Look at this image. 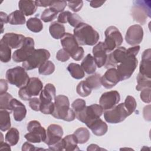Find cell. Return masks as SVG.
<instances>
[{"label":"cell","mask_w":151,"mask_h":151,"mask_svg":"<svg viewBox=\"0 0 151 151\" xmlns=\"http://www.w3.org/2000/svg\"><path fill=\"white\" fill-rule=\"evenodd\" d=\"M148 2L137 1L134 3L132 8V16L134 19L141 24H144L147 17H150V3Z\"/></svg>","instance_id":"13"},{"label":"cell","mask_w":151,"mask_h":151,"mask_svg":"<svg viewBox=\"0 0 151 151\" xmlns=\"http://www.w3.org/2000/svg\"><path fill=\"white\" fill-rule=\"evenodd\" d=\"M18 7L24 15L29 16L34 14L37 9L35 1L21 0L18 2Z\"/></svg>","instance_id":"25"},{"label":"cell","mask_w":151,"mask_h":151,"mask_svg":"<svg viewBox=\"0 0 151 151\" xmlns=\"http://www.w3.org/2000/svg\"><path fill=\"white\" fill-rule=\"evenodd\" d=\"M80 65L84 71L88 74L94 73L97 68V65L93 56H92L90 54H88L84 57Z\"/></svg>","instance_id":"26"},{"label":"cell","mask_w":151,"mask_h":151,"mask_svg":"<svg viewBox=\"0 0 151 151\" xmlns=\"http://www.w3.org/2000/svg\"><path fill=\"white\" fill-rule=\"evenodd\" d=\"M9 23L11 25H22L26 19L24 14L19 10H15L8 15Z\"/></svg>","instance_id":"30"},{"label":"cell","mask_w":151,"mask_h":151,"mask_svg":"<svg viewBox=\"0 0 151 151\" xmlns=\"http://www.w3.org/2000/svg\"><path fill=\"white\" fill-rule=\"evenodd\" d=\"M138 60L135 56L127 55L125 60L117 65L116 70L120 78V81L129 78L136 68Z\"/></svg>","instance_id":"10"},{"label":"cell","mask_w":151,"mask_h":151,"mask_svg":"<svg viewBox=\"0 0 151 151\" xmlns=\"http://www.w3.org/2000/svg\"><path fill=\"white\" fill-rule=\"evenodd\" d=\"M55 65L54 63L49 60L45 61L38 67V73L43 76H48L54 73Z\"/></svg>","instance_id":"38"},{"label":"cell","mask_w":151,"mask_h":151,"mask_svg":"<svg viewBox=\"0 0 151 151\" xmlns=\"http://www.w3.org/2000/svg\"><path fill=\"white\" fill-rule=\"evenodd\" d=\"M89 2H90V6L96 8L102 6L105 3V1H89Z\"/></svg>","instance_id":"58"},{"label":"cell","mask_w":151,"mask_h":151,"mask_svg":"<svg viewBox=\"0 0 151 151\" xmlns=\"http://www.w3.org/2000/svg\"><path fill=\"white\" fill-rule=\"evenodd\" d=\"M29 106L31 109L35 111H40V106H41V101L40 99L37 97H32L29 100Z\"/></svg>","instance_id":"50"},{"label":"cell","mask_w":151,"mask_h":151,"mask_svg":"<svg viewBox=\"0 0 151 151\" xmlns=\"http://www.w3.org/2000/svg\"><path fill=\"white\" fill-rule=\"evenodd\" d=\"M50 57L49 51L40 48L35 50L28 58L22 63V66L26 70H31L39 67Z\"/></svg>","instance_id":"8"},{"label":"cell","mask_w":151,"mask_h":151,"mask_svg":"<svg viewBox=\"0 0 151 151\" xmlns=\"http://www.w3.org/2000/svg\"><path fill=\"white\" fill-rule=\"evenodd\" d=\"M49 32L51 36L56 40L61 39L65 34L64 26L57 21L53 22L50 24Z\"/></svg>","instance_id":"27"},{"label":"cell","mask_w":151,"mask_h":151,"mask_svg":"<svg viewBox=\"0 0 151 151\" xmlns=\"http://www.w3.org/2000/svg\"><path fill=\"white\" fill-rule=\"evenodd\" d=\"M43 84L40 78L31 77L27 85L21 88L18 96L24 101H29L32 97L38 96L42 90Z\"/></svg>","instance_id":"5"},{"label":"cell","mask_w":151,"mask_h":151,"mask_svg":"<svg viewBox=\"0 0 151 151\" xmlns=\"http://www.w3.org/2000/svg\"><path fill=\"white\" fill-rule=\"evenodd\" d=\"M56 94L55 86L51 83L47 84L41 90L40 94L41 103H50L54 100Z\"/></svg>","instance_id":"24"},{"label":"cell","mask_w":151,"mask_h":151,"mask_svg":"<svg viewBox=\"0 0 151 151\" xmlns=\"http://www.w3.org/2000/svg\"><path fill=\"white\" fill-rule=\"evenodd\" d=\"M77 142L79 144H84L86 143L90 139V134L88 130L85 127H79L74 132Z\"/></svg>","instance_id":"34"},{"label":"cell","mask_w":151,"mask_h":151,"mask_svg":"<svg viewBox=\"0 0 151 151\" xmlns=\"http://www.w3.org/2000/svg\"><path fill=\"white\" fill-rule=\"evenodd\" d=\"M137 85L136 89L137 91H141L146 88L151 87V78L144 76L140 73L138 74L137 78Z\"/></svg>","instance_id":"37"},{"label":"cell","mask_w":151,"mask_h":151,"mask_svg":"<svg viewBox=\"0 0 151 151\" xmlns=\"http://www.w3.org/2000/svg\"><path fill=\"white\" fill-rule=\"evenodd\" d=\"M103 111V109L100 104H93L86 106L83 110L75 113L76 118L87 126L94 120L100 118Z\"/></svg>","instance_id":"9"},{"label":"cell","mask_w":151,"mask_h":151,"mask_svg":"<svg viewBox=\"0 0 151 151\" xmlns=\"http://www.w3.org/2000/svg\"><path fill=\"white\" fill-rule=\"evenodd\" d=\"M11 107L15 121L21 122L25 119L27 114V109L24 104L16 99H12L11 101Z\"/></svg>","instance_id":"22"},{"label":"cell","mask_w":151,"mask_h":151,"mask_svg":"<svg viewBox=\"0 0 151 151\" xmlns=\"http://www.w3.org/2000/svg\"><path fill=\"white\" fill-rule=\"evenodd\" d=\"M34 49V40L31 37H25L24 42L19 49L12 54V60L16 63L24 62L31 55Z\"/></svg>","instance_id":"12"},{"label":"cell","mask_w":151,"mask_h":151,"mask_svg":"<svg viewBox=\"0 0 151 151\" xmlns=\"http://www.w3.org/2000/svg\"><path fill=\"white\" fill-rule=\"evenodd\" d=\"M67 5V2L65 1H52V4L50 6V8L56 11L57 12H63L64 9L66 7Z\"/></svg>","instance_id":"44"},{"label":"cell","mask_w":151,"mask_h":151,"mask_svg":"<svg viewBox=\"0 0 151 151\" xmlns=\"http://www.w3.org/2000/svg\"><path fill=\"white\" fill-rule=\"evenodd\" d=\"M52 2V1H35V4L37 6L40 7L50 6Z\"/></svg>","instance_id":"57"},{"label":"cell","mask_w":151,"mask_h":151,"mask_svg":"<svg viewBox=\"0 0 151 151\" xmlns=\"http://www.w3.org/2000/svg\"><path fill=\"white\" fill-rule=\"evenodd\" d=\"M63 129L60 125L51 124L47 127V136L44 143L50 149L62 139Z\"/></svg>","instance_id":"14"},{"label":"cell","mask_w":151,"mask_h":151,"mask_svg":"<svg viewBox=\"0 0 151 151\" xmlns=\"http://www.w3.org/2000/svg\"><path fill=\"white\" fill-rule=\"evenodd\" d=\"M5 140L11 146L16 145L19 140V131L16 128H10L5 136Z\"/></svg>","instance_id":"33"},{"label":"cell","mask_w":151,"mask_h":151,"mask_svg":"<svg viewBox=\"0 0 151 151\" xmlns=\"http://www.w3.org/2000/svg\"><path fill=\"white\" fill-rule=\"evenodd\" d=\"M120 100L119 93L116 90H111L102 94L99 99V104L104 110H107L114 107Z\"/></svg>","instance_id":"17"},{"label":"cell","mask_w":151,"mask_h":151,"mask_svg":"<svg viewBox=\"0 0 151 151\" xmlns=\"http://www.w3.org/2000/svg\"><path fill=\"white\" fill-rule=\"evenodd\" d=\"M64 150L66 151L78 150L77 140L74 134H69L63 138Z\"/></svg>","instance_id":"28"},{"label":"cell","mask_w":151,"mask_h":151,"mask_svg":"<svg viewBox=\"0 0 151 151\" xmlns=\"http://www.w3.org/2000/svg\"><path fill=\"white\" fill-rule=\"evenodd\" d=\"M58 14V12L51 9V8H46L42 12L41 15V20L44 22H49L54 20Z\"/></svg>","instance_id":"42"},{"label":"cell","mask_w":151,"mask_h":151,"mask_svg":"<svg viewBox=\"0 0 151 151\" xmlns=\"http://www.w3.org/2000/svg\"><path fill=\"white\" fill-rule=\"evenodd\" d=\"M143 37V29L139 24H134L129 27L125 35L126 42L132 46L138 45L141 43Z\"/></svg>","instance_id":"16"},{"label":"cell","mask_w":151,"mask_h":151,"mask_svg":"<svg viewBox=\"0 0 151 151\" xmlns=\"http://www.w3.org/2000/svg\"><path fill=\"white\" fill-rule=\"evenodd\" d=\"M100 149H100L98 145H97L96 144H91L88 146L87 150V151H90V150L94 151V150H99Z\"/></svg>","instance_id":"60"},{"label":"cell","mask_w":151,"mask_h":151,"mask_svg":"<svg viewBox=\"0 0 151 151\" xmlns=\"http://www.w3.org/2000/svg\"><path fill=\"white\" fill-rule=\"evenodd\" d=\"M126 48L119 47L107 55L106 63L104 65L106 68H114L123 62L127 57Z\"/></svg>","instance_id":"15"},{"label":"cell","mask_w":151,"mask_h":151,"mask_svg":"<svg viewBox=\"0 0 151 151\" xmlns=\"http://www.w3.org/2000/svg\"><path fill=\"white\" fill-rule=\"evenodd\" d=\"M124 107L127 111L129 116L131 115L136 110L137 103L135 99L131 96H127L123 103Z\"/></svg>","instance_id":"40"},{"label":"cell","mask_w":151,"mask_h":151,"mask_svg":"<svg viewBox=\"0 0 151 151\" xmlns=\"http://www.w3.org/2000/svg\"><path fill=\"white\" fill-rule=\"evenodd\" d=\"M129 116L123 103L116 105L111 109L105 110L104 118L106 122L116 124L124 121L127 117Z\"/></svg>","instance_id":"11"},{"label":"cell","mask_w":151,"mask_h":151,"mask_svg":"<svg viewBox=\"0 0 151 151\" xmlns=\"http://www.w3.org/2000/svg\"><path fill=\"white\" fill-rule=\"evenodd\" d=\"M139 73L151 78V50L150 48L145 50L142 53Z\"/></svg>","instance_id":"20"},{"label":"cell","mask_w":151,"mask_h":151,"mask_svg":"<svg viewBox=\"0 0 151 151\" xmlns=\"http://www.w3.org/2000/svg\"><path fill=\"white\" fill-rule=\"evenodd\" d=\"M54 110V103H41L40 111L44 114H51Z\"/></svg>","instance_id":"45"},{"label":"cell","mask_w":151,"mask_h":151,"mask_svg":"<svg viewBox=\"0 0 151 151\" xmlns=\"http://www.w3.org/2000/svg\"><path fill=\"white\" fill-rule=\"evenodd\" d=\"M26 70L20 66L8 69L5 74L6 81L18 88H22L27 85L29 77Z\"/></svg>","instance_id":"4"},{"label":"cell","mask_w":151,"mask_h":151,"mask_svg":"<svg viewBox=\"0 0 151 151\" xmlns=\"http://www.w3.org/2000/svg\"><path fill=\"white\" fill-rule=\"evenodd\" d=\"M28 133L24 137L30 143H40L46 139L47 131L37 120H31L27 124Z\"/></svg>","instance_id":"7"},{"label":"cell","mask_w":151,"mask_h":151,"mask_svg":"<svg viewBox=\"0 0 151 151\" xmlns=\"http://www.w3.org/2000/svg\"><path fill=\"white\" fill-rule=\"evenodd\" d=\"M11 58V48L3 42L0 41V60L2 63H6L9 62Z\"/></svg>","instance_id":"36"},{"label":"cell","mask_w":151,"mask_h":151,"mask_svg":"<svg viewBox=\"0 0 151 151\" xmlns=\"http://www.w3.org/2000/svg\"><path fill=\"white\" fill-rule=\"evenodd\" d=\"M67 4L70 9H71L73 11L77 12L81 9L83 5V2L82 1H71L67 2Z\"/></svg>","instance_id":"47"},{"label":"cell","mask_w":151,"mask_h":151,"mask_svg":"<svg viewBox=\"0 0 151 151\" xmlns=\"http://www.w3.org/2000/svg\"><path fill=\"white\" fill-rule=\"evenodd\" d=\"M86 101L81 99H76L71 104V107L75 113H78L86 107Z\"/></svg>","instance_id":"46"},{"label":"cell","mask_w":151,"mask_h":151,"mask_svg":"<svg viewBox=\"0 0 151 151\" xmlns=\"http://www.w3.org/2000/svg\"><path fill=\"white\" fill-rule=\"evenodd\" d=\"M91 91L92 90L88 87L85 81H80L76 87L77 93L82 97L88 96L91 94Z\"/></svg>","instance_id":"41"},{"label":"cell","mask_w":151,"mask_h":151,"mask_svg":"<svg viewBox=\"0 0 151 151\" xmlns=\"http://www.w3.org/2000/svg\"><path fill=\"white\" fill-rule=\"evenodd\" d=\"M70 58V55L63 48L59 50L56 54V58L61 62H65Z\"/></svg>","instance_id":"49"},{"label":"cell","mask_w":151,"mask_h":151,"mask_svg":"<svg viewBox=\"0 0 151 151\" xmlns=\"http://www.w3.org/2000/svg\"><path fill=\"white\" fill-rule=\"evenodd\" d=\"M150 105L146 106L144 107L143 109V117L146 120L150 121Z\"/></svg>","instance_id":"55"},{"label":"cell","mask_w":151,"mask_h":151,"mask_svg":"<svg viewBox=\"0 0 151 151\" xmlns=\"http://www.w3.org/2000/svg\"><path fill=\"white\" fill-rule=\"evenodd\" d=\"M120 81V78L115 68H108L101 78V85L106 88H111Z\"/></svg>","instance_id":"18"},{"label":"cell","mask_w":151,"mask_h":151,"mask_svg":"<svg viewBox=\"0 0 151 151\" xmlns=\"http://www.w3.org/2000/svg\"><path fill=\"white\" fill-rule=\"evenodd\" d=\"M25 37L23 35L8 32L4 35L1 40L7 44L11 48H18L21 47L25 40Z\"/></svg>","instance_id":"21"},{"label":"cell","mask_w":151,"mask_h":151,"mask_svg":"<svg viewBox=\"0 0 151 151\" xmlns=\"http://www.w3.org/2000/svg\"><path fill=\"white\" fill-rule=\"evenodd\" d=\"M87 126L91 130L94 134L97 136H103L108 130L107 124L100 118L94 120L88 124Z\"/></svg>","instance_id":"23"},{"label":"cell","mask_w":151,"mask_h":151,"mask_svg":"<svg viewBox=\"0 0 151 151\" xmlns=\"http://www.w3.org/2000/svg\"><path fill=\"white\" fill-rule=\"evenodd\" d=\"M67 70L71 74V77L75 79H81L84 77V71L81 68V65L71 63L68 64L67 67Z\"/></svg>","instance_id":"31"},{"label":"cell","mask_w":151,"mask_h":151,"mask_svg":"<svg viewBox=\"0 0 151 151\" xmlns=\"http://www.w3.org/2000/svg\"><path fill=\"white\" fill-rule=\"evenodd\" d=\"M92 52L97 67L101 68L104 66L106 63L107 54L103 42H97L93 47Z\"/></svg>","instance_id":"19"},{"label":"cell","mask_w":151,"mask_h":151,"mask_svg":"<svg viewBox=\"0 0 151 151\" xmlns=\"http://www.w3.org/2000/svg\"><path fill=\"white\" fill-rule=\"evenodd\" d=\"M60 42L63 48L69 54L73 60L80 61L83 58L84 50L83 47L79 46L73 34L66 32L61 38Z\"/></svg>","instance_id":"3"},{"label":"cell","mask_w":151,"mask_h":151,"mask_svg":"<svg viewBox=\"0 0 151 151\" xmlns=\"http://www.w3.org/2000/svg\"><path fill=\"white\" fill-rule=\"evenodd\" d=\"M83 21L81 18L77 14L75 13H71L69 12L68 16V22L69 24L73 27H77L79 24L83 22Z\"/></svg>","instance_id":"43"},{"label":"cell","mask_w":151,"mask_h":151,"mask_svg":"<svg viewBox=\"0 0 151 151\" xmlns=\"http://www.w3.org/2000/svg\"><path fill=\"white\" fill-rule=\"evenodd\" d=\"M105 40L103 42L107 52H111L119 47L123 41L120 31L115 26L109 27L104 32Z\"/></svg>","instance_id":"6"},{"label":"cell","mask_w":151,"mask_h":151,"mask_svg":"<svg viewBox=\"0 0 151 151\" xmlns=\"http://www.w3.org/2000/svg\"><path fill=\"white\" fill-rule=\"evenodd\" d=\"M73 32V35L79 45H94L100 37L97 31L84 22L76 27Z\"/></svg>","instance_id":"1"},{"label":"cell","mask_w":151,"mask_h":151,"mask_svg":"<svg viewBox=\"0 0 151 151\" xmlns=\"http://www.w3.org/2000/svg\"><path fill=\"white\" fill-rule=\"evenodd\" d=\"M8 88V83L6 80L4 79L0 80V94L6 93V91Z\"/></svg>","instance_id":"54"},{"label":"cell","mask_w":151,"mask_h":151,"mask_svg":"<svg viewBox=\"0 0 151 151\" xmlns=\"http://www.w3.org/2000/svg\"><path fill=\"white\" fill-rule=\"evenodd\" d=\"M51 115L55 119L67 122L73 121L76 114L73 109L70 108V101L68 97L64 95H58L54 99V110Z\"/></svg>","instance_id":"2"},{"label":"cell","mask_w":151,"mask_h":151,"mask_svg":"<svg viewBox=\"0 0 151 151\" xmlns=\"http://www.w3.org/2000/svg\"><path fill=\"white\" fill-rule=\"evenodd\" d=\"M70 11H63L58 15L57 17V22L60 24H65L68 22V16Z\"/></svg>","instance_id":"51"},{"label":"cell","mask_w":151,"mask_h":151,"mask_svg":"<svg viewBox=\"0 0 151 151\" xmlns=\"http://www.w3.org/2000/svg\"><path fill=\"white\" fill-rule=\"evenodd\" d=\"M139 50H140V46L135 45V46L130 47L127 50H126V53H127V55H133L136 57L138 54Z\"/></svg>","instance_id":"53"},{"label":"cell","mask_w":151,"mask_h":151,"mask_svg":"<svg viewBox=\"0 0 151 151\" xmlns=\"http://www.w3.org/2000/svg\"><path fill=\"white\" fill-rule=\"evenodd\" d=\"M150 93H151V88H146L142 90H141L140 94V97L142 101L146 103H150Z\"/></svg>","instance_id":"48"},{"label":"cell","mask_w":151,"mask_h":151,"mask_svg":"<svg viewBox=\"0 0 151 151\" xmlns=\"http://www.w3.org/2000/svg\"><path fill=\"white\" fill-rule=\"evenodd\" d=\"M0 19H1V33H3L4 31V24H6L9 22V19H8V15L1 11L0 12Z\"/></svg>","instance_id":"52"},{"label":"cell","mask_w":151,"mask_h":151,"mask_svg":"<svg viewBox=\"0 0 151 151\" xmlns=\"http://www.w3.org/2000/svg\"><path fill=\"white\" fill-rule=\"evenodd\" d=\"M36 148L35 146L30 143L29 142H25L22 146V151H28V150H35Z\"/></svg>","instance_id":"56"},{"label":"cell","mask_w":151,"mask_h":151,"mask_svg":"<svg viewBox=\"0 0 151 151\" xmlns=\"http://www.w3.org/2000/svg\"><path fill=\"white\" fill-rule=\"evenodd\" d=\"M12 99V96L7 92L0 94V109L12 111L11 101Z\"/></svg>","instance_id":"39"},{"label":"cell","mask_w":151,"mask_h":151,"mask_svg":"<svg viewBox=\"0 0 151 151\" xmlns=\"http://www.w3.org/2000/svg\"><path fill=\"white\" fill-rule=\"evenodd\" d=\"M10 113L7 110H0V129L2 132L8 130L11 127Z\"/></svg>","instance_id":"29"},{"label":"cell","mask_w":151,"mask_h":151,"mask_svg":"<svg viewBox=\"0 0 151 151\" xmlns=\"http://www.w3.org/2000/svg\"><path fill=\"white\" fill-rule=\"evenodd\" d=\"M101 77L99 74L96 73L87 77L85 82L91 90H96L101 86Z\"/></svg>","instance_id":"35"},{"label":"cell","mask_w":151,"mask_h":151,"mask_svg":"<svg viewBox=\"0 0 151 151\" xmlns=\"http://www.w3.org/2000/svg\"><path fill=\"white\" fill-rule=\"evenodd\" d=\"M26 25L27 28L33 32H39L43 29V24L40 19L37 17H32L29 18Z\"/></svg>","instance_id":"32"},{"label":"cell","mask_w":151,"mask_h":151,"mask_svg":"<svg viewBox=\"0 0 151 151\" xmlns=\"http://www.w3.org/2000/svg\"><path fill=\"white\" fill-rule=\"evenodd\" d=\"M10 145L8 144L7 142H0V150H11Z\"/></svg>","instance_id":"59"}]
</instances>
